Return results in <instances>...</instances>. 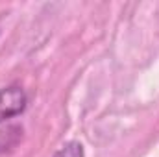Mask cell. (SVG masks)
I'll return each instance as SVG.
<instances>
[{
    "instance_id": "6da1fadb",
    "label": "cell",
    "mask_w": 159,
    "mask_h": 157,
    "mask_svg": "<svg viewBox=\"0 0 159 157\" xmlns=\"http://www.w3.org/2000/svg\"><path fill=\"white\" fill-rule=\"evenodd\" d=\"M26 104H28L26 92L19 85L0 89V122H6L20 115L26 109Z\"/></svg>"
},
{
    "instance_id": "7a4b0ae2",
    "label": "cell",
    "mask_w": 159,
    "mask_h": 157,
    "mask_svg": "<svg viewBox=\"0 0 159 157\" xmlns=\"http://www.w3.org/2000/svg\"><path fill=\"white\" fill-rule=\"evenodd\" d=\"M22 137V128L20 126H9L6 129H0V154L13 148Z\"/></svg>"
},
{
    "instance_id": "3957f363",
    "label": "cell",
    "mask_w": 159,
    "mask_h": 157,
    "mask_svg": "<svg viewBox=\"0 0 159 157\" xmlns=\"http://www.w3.org/2000/svg\"><path fill=\"white\" fill-rule=\"evenodd\" d=\"M52 157H85V150L83 144L78 141H70L67 144H63Z\"/></svg>"
}]
</instances>
